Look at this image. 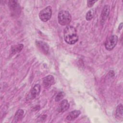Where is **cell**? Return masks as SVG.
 <instances>
[{
  "instance_id": "cell-1",
  "label": "cell",
  "mask_w": 123,
  "mask_h": 123,
  "mask_svg": "<svg viewBox=\"0 0 123 123\" xmlns=\"http://www.w3.org/2000/svg\"><path fill=\"white\" fill-rule=\"evenodd\" d=\"M65 41L68 44L73 45L77 42L78 36L76 29L71 25L67 26L63 31Z\"/></svg>"
},
{
  "instance_id": "cell-2",
  "label": "cell",
  "mask_w": 123,
  "mask_h": 123,
  "mask_svg": "<svg viewBox=\"0 0 123 123\" xmlns=\"http://www.w3.org/2000/svg\"><path fill=\"white\" fill-rule=\"evenodd\" d=\"M72 20L70 13L67 11L62 10L58 13V22L61 25H68Z\"/></svg>"
},
{
  "instance_id": "cell-3",
  "label": "cell",
  "mask_w": 123,
  "mask_h": 123,
  "mask_svg": "<svg viewBox=\"0 0 123 123\" xmlns=\"http://www.w3.org/2000/svg\"><path fill=\"white\" fill-rule=\"evenodd\" d=\"M52 8L50 6H48L40 11L39 13V17L41 21L44 22H47L51 17Z\"/></svg>"
},
{
  "instance_id": "cell-4",
  "label": "cell",
  "mask_w": 123,
  "mask_h": 123,
  "mask_svg": "<svg viewBox=\"0 0 123 123\" xmlns=\"http://www.w3.org/2000/svg\"><path fill=\"white\" fill-rule=\"evenodd\" d=\"M118 42V37L113 35L108 37L105 42V47L108 50H112L116 45Z\"/></svg>"
},
{
  "instance_id": "cell-5",
  "label": "cell",
  "mask_w": 123,
  "mask_h": 123,
  "mask_svg": "<svg viewBox=\"0 0 123 123\" xmlns=\"http://www.w3.org/2000/svg\"><path fill=\"white\" fill-rule=\"evenodd\" d=\"M40 92V86L39 84H36L32 89L29 95L27 96V98L29 99H33L37 97Z\"/></svg>"
},
{
  "instance_id": "cell-6",
  "label": "cell",
  "mask_w": 123,
  "mask_h": 123,
  "mask_svg": "<svg viewBox=\"0 0 123 123\" xmlns=\"http://www.w3.org/2000/svg\"><path fill=\"white\" fill-rule=\"evenodd\" d=\"M36 46L38 49L44 54H48L49 50V47L47 43L42 41H37Z\"/></svg>"
},
{
  "instance_id": "cell-7",
  "label": "cell",
  "mask_w": 123,
  "mask_h": 123,
  "mask_svg": "<svg viewBox=\"0 0 123 123\" xmlns=\"http://www.w3.org/2000/svg\"><path fill=\"white\" fill-rule=\"evenodd\" d=\"M110 13V6L108 5H106L104 6L103 9H102L101 14V18H100V23L101 25H103L106 21L107 20L108 16Z\"/></svg>"
},
{
  "instance_id": "cell-8",
  "label": "cell",
  "mask_w": 123,
  "mask_h": 123,
  "mask_svg": "<svg viewBox=\"0 0 123 123\" xmlns=\"http://www.w3.org/2000/svg\"><path fill=\"white\" fill-rule=\"evenodd\" d=\"M54 78L51 75H48L45 77L43 80V85L45 88H48L54 83Z\"/></svg>"
},
{
  "instance_id": "cell-9",
  "label": "cell",
  "mask_w": 123,
  "mask_h": 123,
  "mask_svg": "<svg viewBox=\"0 0 123 123\" xmlns=\"http://www.w3.org/2000/svg\"><path fill=\"white\" fill-rule=\"evenodd\" d=\"M70 107V104L67 100L63 99L60 103L58 108L59 112H63L66 111Z\"/></svg>"
},
{
  "instance_id": "cell-10",
  "label": "cell",
  "mask_w": 123,
  "mask_h": 123,
  "mask_svg": "<svg viewBox=\"0 0 123 123\" xmlns=\"http://www.w3.org/2000/svg\"><path fill=\"white\" fill-rule=\"evenodd\" d=\"M10 11L14 13L19 11L20 8V5L18 2L16 0H10L8 3Z\"/></svg>"
},
{
  "instance_id": "cell-11",
  "label": "cell",
  "mask_w": 123,
  "mask_h": 123,
  "mask_svg": "<svg viewBox=\"0 0 123 123\" xmlns=\"http://www.w3.org/2000/svg\"><path fill=\"white\" fill-rule=\"evenodd\" d=\"M80 111L79 110H74L70 112L66 118V119L68 121H73L77 118L80 114Z\"/></svg>"
},
{
  "instance_id": "cell-12",
  "label": "cell",
  "mask_w": 123,
  "mask_h": 123,
  "mask_svg": "<svg viewBox=\"0 0 123 123\" xmlns=\"http://www.w3.org/2000/svg\"><path fill=\"white\" fill-rule=\"evenodd\" d=\"M115 117L118 119H122L123 116V105L122 104H119L116 109Z\"/></svg>"
},
{
  "instance_id": "cell-13",
  "label": "cell",
  "mask_w": 123,
  "mask_h": 123,
  "mask_svg": "<svg viewBox=\"0 0 123 123\" xmlns=\"http://www.w3.org/2000/svg\"><path fill=\"white\" fill-rule=\"evenodd\" d=\"M24 114V111L22 109L18 110L15 114V115L13 118L14 122L15 123H17L20 121L23 118Z\"/></svg>"
},
{
  "instance_id": "cell-14",
  "label": "cell",
  "mask_w": 123,
  "mask_h": 123,
  "mask_svg": "<svg viewBox=\"0 0 123 123\" xmlns=\"http://www.w3.org/2000/svg\"><path fill=\"white\" fill-rule=\"evenodd\" d=\"M23 47H24V45L21 44L16 45V46H13L11 48L12 53L13 54H15L17 52H20L21 51Z\"/></svg>"
},
{
  "instance_id": "cell-15",
  "label": "cell",
  "mask_w": 123,
  "mask_h": 123,
  "mask_svg": "<svg viewBox=\"0 0 123 123\" xmlns=\"http://www.w3.org/2000/svg\"><path fill=\"white\" fill-rule=\"evenodd\" d=\"M64 94L63 92H60L56 96L55 100L56 102L59 101L61 99H62L64 97Z\"/></svg>"
},
{
  "instance_id": "cell-16",
  "label": "cell",
  "mask_w": 123,
  "mask_h": 123,
  "mask_svg": "<svg viewBox=\"0 0 123 123\" xmlns=\"http://www.w3.org/2000/svg\"><path fill=\"white\" fill-rule=\"evenodd\" d=\"M93 18V12L91 10L89 11L86 14V18L87 21H90Z\"/></svg>"
},
{
  "instance_id": "cell-17",
  "label": "cell",
  "mask_w": 123,
  "mask_h": 123,
  "mask_svg": "<svg viewBox=\"0 0 123 123\" xmlns=\"http://www.w3.org/2000/svg\"><path fill=\"white\" fill-rule=\"evenodd\" d=\"M96 0H94V1H92V0H88L87 1V6L88 7H91L96 2Z\"/></svg>"
},
{
  "instance_id": "cell-18",
  "label": "cell",
  "mask_w": 123,
  "mask_h": 123,
  "mask_svg": "<svg viewBox=\"0 0 123 123\" xmlns=\"http://www.w3.org/2000/svg\"><path fill=\"white\" fill-rule=\"evenodd\" d=\"M122 26H123V24H122V23H121V24L119 25V28L120 27V29H121L122 28Z\"/></svg>"
}]
</instances>
